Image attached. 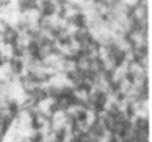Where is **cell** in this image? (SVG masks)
Returning <instances> with one entry per match:
<instances>
[{
  "label": "cell",
  "mask_w": 152,
  "mask_h": 142,
  "mask_svg": "<svg viewBox=\"0 0 152 142\" xmlns=\"http://www.w3.org/2000/svg\"><path fill=\"white\" fill-rule=\"evenodd\" d=\"M7 30H8V25L6 22H4V21H0V34L4 36Z\"/></svg>",
  "instance_id": "cell-2"
},
{
  "label": "cell",
  "mask_w": 152,
  "mask_h": 142,
  "mask_svg": "<svg viewBox=\"0 0 152 142\" xmlns=\"http://www.w3.org/2000/svg\"><path fill=\"white\" fill-rule=\"evenodd\" d=\"M134 115L138 117V119H149V109H143V108H139Z\"/></svg>",
  "instance_id": "cell-1"
}]
</instances>
